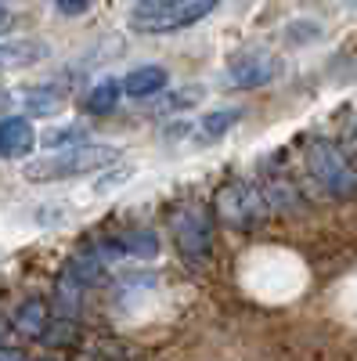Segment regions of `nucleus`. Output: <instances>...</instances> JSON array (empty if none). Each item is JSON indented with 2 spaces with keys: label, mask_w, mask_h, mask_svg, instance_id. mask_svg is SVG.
I'll return each instance as SVG.
<instances>
[{
  "label": "nucleus",
  "mask_w": 357,
  "mask_h": 361,
  "mask_svg": "<svg viewBox=\"0 0 357 361\" xmlns=\"http://www.w3.org/2000/svg\"><path fill=\"white\" fill-rule=\"evenodd\" d=\"M65 275H73L83 289L94 286V282H101V275H105V257H101L98 250H87V253H80V257L69 260Z\"/></svg>",
  "instance_id": "nucleus-11"
},
{
  "label": "nucleus",
  "mask_w": 357,
  "mask_h": 361,
  "mask_svg": "<svg viewBox=\"0 0 357 361\" xmlns=\"http://www.w3.org/2000/svg\"><path fill=\"white\" fill-rule=\"evenodd\" d=\"M213 214H217L220 224H227L234 231H253L267 214V199L253 185L227 180V185H220V192L213 195Z\"/></svg>",
  "instance_id": "nucleus-4"
},
{
  "label": "nucleus",
  "mask_w": 357,
  "mask_h": 361,
  "mask_svg": "<svg viewBox=\"0 0 357 361\" xmlns=\"http://www.w3.org/2000/svg\"><path fill=\"white\" fill-rule=\"evenodd\" d=\"M8 25H11V15H8V11H0V33H4Z\"/></svg>",
  "instance_id": "nucleus-18"
},
{
  "label": "nucleus",
  "mask_w": 357,
  "mask_h": 361,
  "mask_svg": "<svg viewBox=\"0 0 357 361\" xmlns=\"http://www.w3.org/2000/svg\"><path fill=\"white\" fill-rule=\"evenodd\" d=\"M47 325H51V311H47V304H44L40 296H29L25 304L15 311V329H18L22 336L40 340L47 333Z\"/></svg>",
  "instance_id": "nucleus-9"
},
{
  "label": "nucleus",
  "mask_w": 357,
  "mask_h": 361,
  "mask_svg": "<svg viewBox=\"0 0 357 361\" xmlns=\"http://www.w3.org/2000/svg\"><path fill=\"white\" fill-rule=\"evenodd\" d=\"M37 148V130L25 116L0 119V159H25Z\"/></svg>",
  "instance_id": "nucleus-7"
},
{
  "label": "nucleus",
  "mask_w": 357,
  "mask_h": 361,
  "mask_svg": "<svg viewBox=\"0 0 357 361\" xmlns=\"http://www.w3.org/2000/svg\"><path fill=\"white\" fill-rule=\"evenodd\" d=\"M119 152L112 145H91V141H80L69 145L62 152H54L47 159H37L25 166V180L33 185H44V180H69V177H83V173H94L108 163H115Z\"/></svg>",
  "instance_id": "nucleus-2"
},
{
  "label": "nucleus",
  "mask_w": 357,
  "mask_h": 361,
  "mask_svg": "<svg viewBox=\"0 0 357 361\" xmlns=\"http://www.w3.org/2000/svg\"><path fill=\"white\" fill-rule=\"evenodd\" d=\"M37 361H54V357H37Z\"/></svg>",
  "instance_id": "nucleus-19"
},
{
  "label": "nucleus",
  "mask_w": 357,
  "mask_h": 361,
  "mask_svg": "<svg viewBox=\"0 0 357 361\" xmlns=\"http://www.w3.org/2000/svg\"><path fill=\"white\" fill-rule=\"evenodd\" d=\"M166 83H170V73H166L163 66H141V69L127 73V80H123V94H127V98L144 102V98L163 94Z\"/></svg>",
  "instance_id": "nucleus-8"
},
{
  "label": "nucleus",
  "mask_w": 357,
  "mask_h": 361,
  "mask_svg": "<svg viewBox=\"0 0 357 361\" xmlns=\"http://www.w3.org/2000/svg\"><path fill=\"white\" fill-rule=\"evenodd\" d=\"M119 98H123V83H119V80H98L91 90H87L83 109L91 116H108L119 105Z\"/></svg>",
  "instance_id": "nucleus-10"
},
{
  "label": "nucleus",
  "mask_w": 357,
  "mask_h": 361,
  "mask_svg": "<svg viewBox=\"0 0 357 361\" xmlns=\"http://www.w3.org/2000/svg\"><path fill=\"white\" fill-rule=\"evenodd\" d=\"M238 116H242L238 109H217V112H210V116H206L202 123H199V141H206V145H210V141H220V137L238 123Z\"/></svg>",
  "instance_id": "nucleus-13"
},
{
  "label": "nucleus",
  "mask_w": 357,
  "mask_h": 361,
  "mask_svg": "<svg viewBox=\"0 0 357 361\" xmlns=\"http://www.w3.org/2000/svg\"><path fill=\"white\" fill-rule=\"evenodd\" d=\"M112 253H127V257H137V260H152L159 253V238H156V231H127L112 246Z\"/></svg>",
  "instance_id": "nucleus-12"
},
{
  "label": "nucleus",
  "mask_w": 357,
  "mask_h": 361,
  "mask_svg": "<svg viewBox=\"0 0 357 361\" xmlns=\"http://www.w3.org/2000/svg\"><path fill=\"white\" fill-rule=\"evenodd\" d=\"M303 163H307V173L314 177V185L321 192H329L339 202L357 199V166L350 163V156L336 141H325V137L307 141Z\"/></svg>",
  "instance_id": "nucleus-1"
},
{
  "label": "nucleus",
  "mask_w": 357,
  "mask_h": 361,
  "mask_svg": "<svg viewBox=\"0 0 357 361\" xmlns=\"http://www.w3.org/2000/svg\"><path fill=\"white\" fill-rule=\"evenodd\" d=\"M173 224V243L181 250L184 260L192 264H206L213 253V214L206 206H181L177 214L170 217Z\"/></svg>",
  "instance_id": "nucleus-5"
},
{
  "label": "nucleus",
  "mask_w": 357,
  "mask_h": 361,
  "mask_svg": "<svg viewBox=\"0 0 357 361\" xmlns=\"http://www.w3.org/2000/svg\"><path fill=\"white\" fill-rule=\"evenodd\" d=\"M213 8H217V0H141L130 15V22L141 33L166 37V33H177V29H188V25L202 22Z\"/></svg>",
  "instance_id": "nucleus-3"
},
{
  "label": "nucleus",
  "mask_w": 357,
  "mask_h": 361,
  "mask_svg": "<svg viewBox=\"0 0 357 361\" xmlns=\"http://www.w3.org/2000/svg\"><path fill=\"white\" fill-rule=\"evenodd\" d=\"M339 148L350 156V163L357 166V116H350L343 123V137H339Z\"/></svg>",
  "instance_id": "nucleus-15"
},
{
  "label": "nucleus",
  "mask_w": 357,
  "mask_h": 361,
  "mask_svg": "<svg viewBox=\"0 0 357 361\" xmlns=\"http://www.w3.org/2000/svg\"><path fill=\"white\" fill-rule=\"evenodd\" d=\"M54 8L62 15H83L87 8H91V0H54Z\"/></svg>",
  "instance_id": "nucleus-16"
},
{
  "label": "nucleus",
  "mask_w": 357,
  "mask_h": 361,
  "mask_svg": "<svg viewBox=\"0 0 357 361\" xmlns=\"http://www.w3.org/2000/svg\"><path fill=\"white\" fill-rule=\"evenodd\" d=\"M37 58H44L40 44H0V73L29 66V62H37Z\"/></svg>",
  "instance_id": "nucleus-14"
},
{
  "label": "nucleus",
  "mask_w": 357,
  "mask_h": 361,
  "mask_svg": "<svg viewBox=\"0 0 357 361\" xmlns=\"http://www.w3.org/2000/svg\"><path fill=\"white\" fill-rule=\"evenodd\" d=\"M278 76V62L271 54H263V51H249V54H238L231 69H227V80L234 87H242V90H253V87H263V83H271Z\"/></svg>",
  "instance_id": "nucleus-6"
},
{
  "label": "nucleus",
  "mask_w": 357,
  "mask_h": 361,
  "mask_svg": "<svg viewBox=\"0 0 357 361\" xmlns=\"http://www.w3.org/2000/svg\"><path fill=\"white\" fill-rule=\"evenodd\" d=\"M0 361H25V357H22V350H15V347H0Z\"/></svg>",
  "instance_id": "nucleus-17"
}]
</instances>
